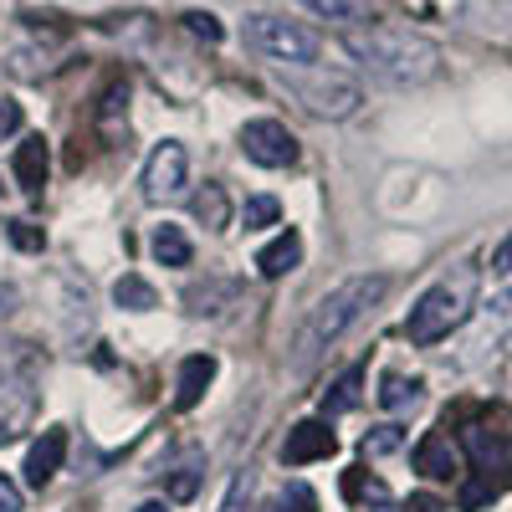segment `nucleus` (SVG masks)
<instances>
[{
    "mask_svg": "<svg viewBox=\"0 0 512 512\" xmlns=\"http://www.w3.org/2000/svg\"><path fill=\"white\" fill-rule=\"evenodd\" d=\"M6 236H11V246H21V251H41V246H47V231H41L36 221H11Z\"/></svg>",
    "mask_w": 512,
    "mask_h": 512,
    "instance_id": "nucleus-25",
    "label": "nucleus"
},
{
    "mask_svg": "<svg viewBox=\"0 0 512 512\" xmlns=\"http://www.w3.org/2000/svg\"><path fill=\"white\" fill-rule=\"evenodd\" d=\"M502 487H507V482H492V477H477V482H466V487H461V497H456V502H461V512H477V507H487V502H497V497H502Z\"/></svg>",
    "mask_w": 512,
    "mask_h": 512,
    "instance_id": "nucleus-23",
    "label": "nucleus"
},
{
    "mask_svg": "<svg viewBox=\"0 0 512 512\" xmlns=\"http://www.w3.org/2000/svg\"><path fill=\"white\" fill-rule=\"evenodd\" d=\"M384 282L379 272H359V277H344L333 292H323L318 303H313V313L303 318V328H297V338H292V369H313L338 338H344L379 297H384Z\"/></svg>",
    "mask_w": 512,
    "mask_h": 512,
    "instance_id": "nucleus-1",
    "label": "nucleus"
},
{
    "mask_svg": "<svg viewBox=\"0 0 512 512\" xmlns=\"http://www.w3.org/2000/svg\"><path fill=\"white\" fill-rule=\"evenodd\" d=\"M36 420V390L26 379H0V441H16Z\"/></svg>",
    "mask_w": 512,
    "mask_h": 512,
    "instance_id": "nucleus-10",
    "label": "nucleus"
},
{
    "mask_svg": "<svg viewBox=\"0 0 512 512\" xmlns=\"http://www.w3.org/2000/svg\"><path fill=\"white\" fill-rule=\"evenodd\" d=\"M185 180H190V154H185V144L164 139V144L149 154V164H144V195H149V200H175V195H185Z\"/></svg>",
    "mask_w": 512,
    "mask_h": 512,
    "instance_id": "nucleus-7",
    "label": "nucleus"
},
{
    "mask_svg": "<svg viewBox=\"0 0 512 512\" xmlns=\"http://www.w3.org/2000/svg\"><path fill=\"white\" fill-rule=\"evenodd\" d=\"M297 6H308L313 16L323 21H344V26H369V0H297Z\"/></svg>",
    "mask_w": 512,
    "mask_h": 512,
    "instance_id": "nucleus-17",
    "label": "nucleus"
},
{
    "mask_svg": "<svg viewBox=\"0 0 512 512\" xmlns=\"http://www.w3.org/2000/svg\"><path fill=\"white\" fill-rule=\"evenodd\" d=\"M195 487H200V461H185V466H180V477L169 482V497H175V502H190Z\"/></svg>",
    "mask_w": 512,
    "mask_h": 512,
    "instance_id": "nucleus-26",
    "label": "nucleus"
},
{
    "mask_svg": "<svg viewBox=\"0 0 512 512\" xmlns=\"http://www.w3.org/2000/svg\"><path fill=\"white\" fill-rule=\"evenodd\" d=\"M113 303H118V308H128V313H149V308H159V292H154L144 277L123 272V277L113 282Z\"/></svg>",
    "mask_w": 512,
    "mask_h": 512,
    "instance_id": "nucleus-18",
    "label": "nucleus"
},
{
    "mask_svg": "<svg viewBox=\"0 0 512 512\" xmlns=\"http://www.w3.org/2000/svg\"><path fill=\"white\" fill-rule=\"evenodd\" d=\"M185 26L195 31V36H205V41H221L226 31H221V21L210 16V11H185Z\"/></svg>",
    "mask_w": 512,
    "mask_h": 512,
    "instance_id": "nucleus-27",
    "label": "nucleus"
},
{
    "mask_svg": "<svg viewBox=\"0 0 512 512\" xmlns=\"http://www.w3.org/2000/svg\"><path fill=\"white\" fill-rule=\"evenodd\" d=\"M62 456H67V431H41L36 441H31V451H26V487H47L52 477H57V466H62Z\"/></svg>",
    "mask_w": 512,
    "mask_h": 512,
    "instance_id": "nucleus-11",
    "label": "nucleus"
},
{
    "mask_svg": "<svg viewBox=\"0 0 512 512\" xmlns=\"http://www.w3.org/2000/svg\"><path fill=\"white\" fill-rule=\"evenodd\" d=\"M139 512H169V507H164V502H144Z\"/></svg>",
    "mask_w": 512,
    "mask_h": 512,
    "instance_id": "nucleus-34",
    "label": "nucleus"
},
{
    "mask_svg": "<svg viewBox=\"0 0 512 512\" xmlns=\"http://www.w3.org/2000/svg\"><path fill=\"white\" fill-rule=\"evenodd\" d=\"M210 379H216V359L210 354H190L180 364V379H175V410H195L210 390Z\"/></svg>",
    "mask_w": 512,
    "mask_h": 512,
    "instance_id": "nucleus-13",
    "label": "nucleus"
},
{
    "mask_svg": "<svg viewBox=\"0 0 512 512\" xmlns=\"http://www.w3.org/2000/svg\"><path fill=\"white\" fill-rule=\"evenodd\" d=\"M297 262H303V236H297L292 226L256 251V272L262 277H287V272H297Z\"/></svg>",
    "mask_w": 512,
    "mask_h": 512,
    "instance_id": "nucleus-14",
    "label": "nucleus"
},
{
    "mask_svg": "<svg viewBox=\"0 0 512 512\" xmlns=\"http://www.w3.org/2000/svg\"><path fill=\"white\" fill-rule=\"evenodd\" d=\"M16 185L26 190V195H41V185H47V169H52V154H47V139H26L21 149H16Z\"/></svg>",
    "mask_w": 512,
    "mask_h": 512,
    "instance_id": "nucleus-15",
    "label": "nucleus"
},
{
    "mask_svg": "<svg viewBox=\"0 0 512 512\" xmlns=\"http://www.w3.org/2000/svg\"><path fill=\"white\" fill-rule=\"evenodd\" d=\"M338 451V436L328 431V420H297L287 441H282V461L287 466H308V461H328Z\"/></svg>",
    "mask_w": 512,
    "mask_h": 512,
    "instance_id": "nucleus-9",
    "label": "nucleus"
},
{
    "mask_svg": "<svg viewBox=\"0 0 512 512\" xmlns=\"http://www.w3.org/2000/svg\"><path fill=\"white\" fill-rule=\"evenodd\" d=\"M400 441H405L400 425H374V431L364 436V456H384V451H395Z\"/></svg>",
    "mask_w": 512,
    "mask_h": 512,
    "instance_id": "nucleus-24",
    "label": "nucleus"
},
{
    "mask_svg": "<svg viewBox=\"0 0 512 512\" xmlns=\"http://www.w3.org/2000/svg\"><path fill=\"white\" fill-rule=\"evenodd\" d=\"M195 216L210 226V231H226V221H231V205H226V190L221 185H205L200 195H195Z\"/></svg>",
    "mask_w": 512,
    "mask_h": 512,
    "instance_id": "nucleus-21",
    "label": "nucleus"
},
{
    "mask_svg": "<svg viewBox=\"0 0 512 512\" xmlns=\"http://www.w3.org/2000/svg\"><path fill=\"white\" fill-rule=\"evenodd\" d=\"M246 47L272 57V62H287V67L318 62V36L297 21H282V16H246Z\"/></svg>",
    "mask_w": 512,
    "mask_h": 512,
    "instance_id": "nucleus-4",
    "label": "nucleus"
},
{
    "mask_svg": "<svg viewBox=\"0 0 512 512\" xmlns=\"http://www.w3.org/2000/svg\"><path fill=\"white\" fill-rule=\"evenodd\" d=\"M277 216H282V205H277L272 195H251V200L241 205V226H246V231H267V226H277Z\"/></svg>",
    "mask_w": 512,
    "mask_h": 512,
    "instance_id": "nucleus-22",
    "label": "nucleus"
},
{
    "mask_svg": "<svg viewBox=\"0 0 512 512\" xmlns=\"http://www.w3.org/2000/svg\"><path fill=\"white\" fill-rule=\"evenodd\" d=\"M241 154L262 169H287L297 164V134L277 118H251L241 123Z\"/></svg>",
    "mask_w": 512,
    "mask_h": 512,
    "instance_id": "nucleus-6",
    "label": "nucleus"
},
{
    "mask_svg": "<svg viewBox=\"0 0 512 512\" xmlns=\"http://www.w3.org/2000/svg\"><path fill=\"white\" fill-rule=\"evenodd\" d=\"M461 446L466 456L477 461V472H512V431H497L492 420H477V425H466L461 431Z\"/></svg>",
    "mask_w": 512,
    "mask_h": 512,
    "instance_id": "nucleus-8",
    "label": "nucleus"
},
{
    "mask_svg": "<svg viewBox=\"0 0 512 512\" xmlns=\"http://www.w3.org/2000/svg\"><path fill=\"white\" fill-rule=\"evenodd\" d=\"M297 512H313V497L308 492H297Z\"/></svg>",
    "mask_w": 512,
    "mask_h": 512,
    "instance_id": "nucleus-33",
    "label": "nucleus"
},
{
    "mask_svg": "<svg viewBox=\"0 0 512 512\" xmlns=\"http://www.w3.org/2000/svg\"><path fill=\"white\" fill-rule=\"evenodd\" d=\"M472 308H477V272H472V267L451 272V277H441V282L410 308L405 338H410V344H441L451 328L466 323V313H472Z\"/></svg>",
    "mask_w": 512,
    "mask_h": 512,
    "instance_id": "nucleus-3",
    "label": "nucleus"
},
{
    "mask_svg": "<svg viewBox=\"0 0 512 512\" xmlns=\"http://www.w3.org/2000/svg\"><path fill=\"white\" fill-rule=\"evenodd\" d=\"M344 52L384 82H431L441 72L436 41L410 26H354L344 36Z\"/></svg>",
    "mask_w": 512,
    "mask_h": 512,
    "instance_id": "nucleus-2",
    "label": "nucleus"
},
{
    "mask_svg": "<svg viewBox=\"0 0 512 512\" xmlns=\"http://www.w3.org/2000/svg\"><path fill=\"white\" fill-rule=\"evenodd\" d=\"M415 472H420V477H436V482L456 477V472H461L456 441H451L446 431H431V436H425V441L415 446Z\"/></svg>",
    "mask_w": 512,
    "mask_h": 512,
    "instance_id": "nucleus-12",
    "label": "nucleus"
},
{
    "mask_svg": "<svg viewBox=\"0 0 512 512\" xmlns=\"http://www.w3.org/2000/svg\"><path fill=\"white\" fill-rule=\"evenodd\" d=\"M492 272H512V236L492 251Z\"/></svg>",
    "mask_w": 512,
    "mask_h": 512,
    "instance_id": "nucleus-31",
    "label": "nucleus"
},
{
    "mask_svg": "<svg viewBox=\"0 0 512 512\" xmlns=\"http://www.w3.org/2000/svg\"><path fill=\"white\" fill-rule=\"evenodd\" d=\"M379 405H384V410H415V405H420V379L384 374V384H379Z\"/></svg>",
    "mask_w": 512,
    "mask_h": 512,
    "instance_id": "nucleus-19",
    "label": "nucleus"
},
{
    "mask_svg": "<svg viewBox=\"0 0 512 512\" xmlns=\"http://www.w3.org/2000/svg\"><path fill=\"white\" fill-rule=\"evenodd\" d=\"M359 384H364V369H349L344 379H338L333 390L323 395V420H333V415L354 410V405H359Z\"/></svg>",
    "mask_w": 512,
    "mask_h": 512,
    "instance_id": "nucleus-20",
    "label": "nucleus"
},
{
    "mask_svg": "<svg viewBox=\"0 0 512 512\" xmlns=\"http://www.w3.org/2000/svg\"><path fill=\"white\" fill-rule=\"evenodd\" d=\"M0 512H21V492L11 477H0Z\"/></svg>",
    "mask_w": 512,
    "mask_h": 512,
    "instance_id": "nucleus-29",
    "label": "nucleus"
},
{
    "mask_svg": "<svg viewBox=\"0 0 512 512\" xmlns=\"http://www.w3.org/2000/svg\"><path fill=\"white\" fill-rule=\"evenodd\" d=\"M21 128V103H11V98H0V139H11Z\"/></svg>",
    "mask_w": 512,
    "mask_h": 512,
    "instance_id": "nucleus-28",
    "label": "nucleus"
},
{
    "mask_svg": "<svg viewBox=\"0 0 512 512\" xmlns=\"http://www.w3.org/2000/svg\"><path fill=\"white\" fill-rule=\"evenodd\" d=\"M287 88L303 98L308 113L318 118H349L359 108V82L349 77H338V72H308V77H292Z\"/></svg>",
    "mask_w": 512,
    "mask_h": 512,
    "instance_id": "nucleus-5",
    "label": "nucleus"
},
{
    "mask_svg": "<svg viewBox=\"0 0 512 512\" xmlns=\"http://www.w3.org/2000/svg\"><path fill=\"white\" fill-rule=\"evenodd\" d=\"M241 497H246V477H236V482H231V492H226L221 512H241Z\"/></svg>",
    "mask_w": 512,
    "mask_h": 512,
    "instance_id": "nucleus-30",
    "label": "nucleus"
},
{
    "mask_svg": "<svg viewBox=\"0 0 512 512\" xmlns=\"http://www.w3.org/2000/svg\"><path fill=\"white\" fill-rule=\"evenodd\" d=\"M405 512H441V502H436V497H410Z\"/></svg>",
    "mask_w": 512,
    "mask_h": 512,
    "instance_id": "nucleus-32",
    "label": "nucleus"
},
{
    "mask_svg": "<svg viewBox=\"0 0 512 512\" xmlns=\"http://www.w3.org/2000/svg\"><path fill=\"white\" fill-rule=\"evenodd\" d=\"M149 251H154V262H159V267H190V236H185L180 226H169V221L154 231Z\"/></svg>",
    "mask_w": 512,
    "mask_h": 512,
    "instance_id": "nucleus-16",
    "label": "nucleus"
}]
</instances>
